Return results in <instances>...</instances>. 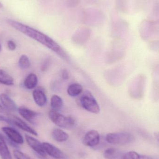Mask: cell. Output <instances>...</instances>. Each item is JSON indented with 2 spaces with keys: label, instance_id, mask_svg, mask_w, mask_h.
<instances>
[{
  "label": "cell",
  "instance_id": "cell-1",
  "mask_svg": "<svg viewBox=\"0 0 159 159\" xmlns=\"http://www.w3.org/2000/svg\"><path fill=\"white\" fill-rule=\"evenodd\" d=\"M7 22L15 30L52 50L64 60L67 61L69 59L68 55L64 49L56 41L48 35L36 29L16 20L8 19L7 20Z\"/></svg>",
  "mask_w": 159,
  "mask_h": 159
},
{
  "label": "cell",
  "instance_id": "cell-2",
  "mask_svg": "<svg viewBox=\"0 0 159 159\" xmlns=\"http://www.w3.org/2000/svg\"><path fill=\"white\" fill-rule=\"evenodd\" d=\"M48 116L51 121L60 128L71 129L75 126L76 120L73 117L63 116L58 111L50 110Z\"/></svg>",
  "mask_w": 159,
  "mask_h": 159
},
{
  "label": "cell",
  "instance_id": "cell-3",
  "mask_svg": "<svg viewBox=\"0 0 159 159\" xmlns=\"http://www.w3.org/2000/svg\"><path fill=\"white\" fill-rule=\"evenodd\" d=\"M79 103L80 105L88 112L95 114L100 113V106L95 97L89 91H86L82 93L79 98Z\"/></svg>",
  "mask_w": 159,
  "mask_h": 159
},
{
  "label": "cell",
  "instance_id": "cell-4",
  "mask_svg": "<svg viewBox=\"0 0 159 159\" xmlns=\"http://www.w3.org/2000/svg\"><path fill=\"white\" fill-rule=\"evenodd\" d=\"M105 139L107 143L111 144L126 145L133 143L134 138L130 133L120 132L108 134Z\"/></svg>",
  "mask_w": 159,
  "mask_h": 159
},
{
  "label": "cell",
  "instance_id": "cell-5",
  "mask_svg": "<svg viewBox=\"0 0 159 159\" xmlns=\"http://www.w3.org/2000/svg\"><path fill=\"white\" fill-rule=\"evenodd\" d=\"M2 130L12 142L17 144H22L24 143L23 137L17 130L10 127H3Z\"/></svg>",
  "mask_w": 159,
  "mask_h": 159
},
{
  "label": "cell",
  "instance_id": "cell-6",
  "mask_svg": "<svg viewBox=\"0 0 159 159\" xmlns=\"http://www.w3.org/2000/svg\"><path fill=\"white\" fill-rule=\"evenodd\" d=\"M100 141V134L95 130H91L85 134L83 138V143L86 146L93 147L98 145Z\"/></svg>",
  "mask_w": 159,
  "mask_h": 159
},
{
  "label": "cell",
  "instance_id": "cell-7",
  "mask_svg": "<svg viewBox=\"0 0 159 159\" xmlns=\"http://www.w3.org/2000/svg\"><path fill=\"white\" fill-rule=\"evenodd\" d=\"M25 136L26 142L29 146L41 157L46 158L47 157V154L44 150L42 143L35 138L28 134H25Z\"/></svg>",
  "mask_w": 159,
  "mask_h": 159
},
{
  "label": "cell",
  "instance_id": "cell-8",
  "mask_svg": "<svg viewBox=\"0 0 159 159\" xmlns=\"http://www.w3.org/2000/svg\"><path fill=\"white\" fill-rule=\"evenodd\" d=\"M42 145L47 155L56 159L65 158L64 153L53 145L48 143H43Z\"/></svg>",
  "mask_w": 159,
  "mask_h": 159
},
{
  "label": "cell",
  "instance_id": "cell-9",
  "mask_svg": "<svg viewBox=\"0 0 159 159\" xmlns=\"http://www.w3.org/2000/svg\"><path fill=\"white\" fill-rule=\"evenodd\" d=\"M9 118L11 119L13 125H15L19 129L31 134L35 136L38 135L37 133L33 129L31 128L25 121H23L18 117L15 116H11Z\"/></svg>",
  "mask_w": 159,
  "mask_h": 159
},
{
  "label": "cell",
  "instance_id": "cell-10",
  "mask_svg": "<svg viewBox=\"0 0 159 159\" xmlns=\"http://www.w3.org/2000/svg\"><path fill=\"white\" fill-rule=\"evenodd\" d=\"M17 110L20 116L31 123H34L35 120L39 115L37 112L24 107H21Z\"/></svg>",
  "mask_w": 159,
  "mask_h": 159
},
{
  "label": "cell",
  "instance_id": "cell-11",
  "mask_svg": "<svg viewBox=\"0 0 159 159\" xmlns=\"http://www.w3.org/2000/svg\"><path fill=\"white\" fill-rule=\"evenodd\" d=\"M0 101L2 107L7 111L14 112L17 110L16 105L10 96L4 93L0 94Z\"/></svg>",
  "mask_w": 159,
  "mask_h": 159
},
{
  "label": "cell",
  "instance_id": "cell-12",
  "mask_svg": "<svg viewBox=\"0 0 159 159\" xmlns=\"http://www.w3.org/2000/svg\"><path fill=\"white\" fill-rule=\"evenodd\" d=\"M34 101L38 106L43 107L46 105L47 98L44 91L41 89H37L34 90L32 92Z\"/></svg>",
  "mask_w": 159,
  "mask_h": 159
},
{
  "label": "cell",
  "instance_id": "cell-13",
  "mask_svg": "<svg viewBox=\"0 0 159 159\" xmlns=\"http://www.w3.org/2000/svg\"><path fill=\"white\" fill-rule=\"evenodd\" d=\"M0 157L2 159H13L4 137L0 133Z\"/></svg>",
  "mask_w": 159,
  "mask_h": 159
},
{
  "label": "cell",
  "instance_id": "cell-14",
  "mask_svg": "<svg viewBox=\"0 0 159 159\" xmlns=\"http://www.w3.org/2000/svg\"><path fill=\"white\" fill-rule=\"evenodd\" d=\"M52 138L56 142L63 143L69 139V136L68 134L63 130L59 129H54L51 132Z\"/></svg>",
  "mask_w": 159,
  "mask_h": 159
},
{
  "label": "cell",
  "instance_id": "cell-15",
  "mask_svg": "<svg viewBox=\"0 0 159 159\" xmlns=\"http://www.w3.org/2000/svg\"><path fill=\"white\" fill-rule=\"evenodd\" d=\"M38 77L34 73H30L27 75L24 80V86L28 89H35L38 83Z\"/></svg>",
  "mask_w": 159,
  "mask_h": 159
},
{
  "label": "cell",
  "instance_id": "cell-16",
  "mask_svg": "<svg viewBox=\"0 0 159 159\" xmlns=\"http://www.w3.org/2000/svg\"><path fill=\"white\" fill-rule=\"evenodd\" d=\"M83 90L82 85L79 83H74L69 85L67 88V92L69 96L76 97L81 94Z\"/></svg>",
  "mask_w": 159,
  "mask_h": 159
},
{
  "label": "cell",
  "instance_id": "cell-17",
  "mask_svg": "<svg viewBox=\"0 0 159 159\" xmlns=\"http://www.w3.org/2000/svg\"><path fill=\"white\" fill-rule=\"evenodd\" d=\"M0 83L6 86H13L14 79L5 71L0 70Z\"/></svg>",
  "mask_w": 159,
  "mask_h": 159
},
{
  "label": "cell",
  "instance_id": "cell-18",
  "mask_svg": "<svg viewBox=\"0 0 159 159\" xmlns=\"http://www.w3.org/2000/svg\"><path fill=\"white\" fill-rule=\"evenodd\" d=\"M122 159H158V158L157 157L140 155L134 151H130L123 156Z\"/></svg>",
  "mask_w": 159,
  "mask_h": 159
},
{
  "label": "cell",
  "instance_id": "cell-19",
  "mask_svg": "<svg viewBox=\"0 0 159 159\" xmlns=\"http://www.w3.org/2000/svg\"><path fill=\"white\" fill-rule=\"evenodd\" d=\"M63 105V101L58 95H53L50 99V106L52 110L58 111L60 110Z\"/></svg>",
  "mask_w": 159,
  "mask_h": 159
},
{
  "label": "cell",
  "instance_id": "cell-20",
  "mask_svg": "<svg viewBox=\"0 0 159 159\" xmlns=\"http://www.w3.org/2000/svg\"><path fill=\"white\" fill-rule=\"evenodd\" d=\"M30 61L29 58L26 55H21L19 59V67L22 70H26L30 68Z\"/></svg>",
  "mask_w": 159,
  "mask_h": 159
},
{
  "label": "cell",
  "instance_id": "cell-21",
  "mask_svg": "<svg viewBox=\"0 0 159 159\" xmlns=\"http://www.w3.org/2000/svg\"><path fill=\"white\" fill-rule=\"evenodd\" d=\"M103 156L106 159H116L118 152L115 148H109L104 152Z\"/></svg>",
  "mask_w": 159,
  "mask_h": 159
},
{
  "label": "cell",
  "instance_id": "cell-22",
  "mask_svg": "<svg viewBox=\"0 0 159 159\" xmlns=\"http://www.w3.org/2000/svg\"><path fill=\"white\" fill-rule=\"evenodd\" d=\"M13 154L15 157L16 159H31L26 154L19 150H14Z\"/></svg>",
  "mask_w": 159,
  "mask_h": 159
},
{
  "label": "cell",
  "instance_id": "cell-23",
  "mask_svg": "<svg viewBox=\"0 0 159 159\" xmlns=\"http://www.w3.org/2000/svg\"><path fill=\"white\" fill-rule=\"evenodd\" d=\"M7 47L11 51H15L16 48V43L12 40H8L7 43Z\"/></svg>",
  "mask_w": 159,
  "mask_h": 159
},
{
  "label": "cell",
  "instance_id": "cell-24",
  "mask_svg": "<svg viewBox=\"0 0 159 159\" xmlns=\"http://www.w3.org/2000/svg\"><path fill=\"white\" fill-rule=\"evenodd\" d=\"M0 121L6 122L7 124L13 125L10 118L4 116H2V115H0Z\"/></svg>",
  "mask_w": 159,
  "mask_h": 159
},
{
  "label": "cell",
  "instance_id": "cell-25",
  "mask_svg": "<svg viewBox=\"0 0 159 159\" xmlns=\"http://www.w3.org/2000/svg\"><path fill=\"white\" fill-rule=\"evenodd\" d=\"M61 76L62 78L64 80L69 79V73L68 71L65 69H63L61 73Z\"/></svg>",
  "mask_w": 159,
  "mask_h": 159
},
{
  "label": "cell",
  "instance_id": "cell-26",
  "mask_svg": "<svg viewBox=\"0 0 159 159\" xmlns=\"http://www.w3.org/2000/svg\"><path fill=\"white\" fill-rule=\"evenodd\" d=\"M49 60H48L46 61H45L44 63V65H43L42 66V70L43 71H44L46 70L47 69V68H48L49 65Z\"/></svg>",
  "mask_w": 159,
  "mask_h": 159
},
{
  "label": "cell",
  "instance_id": "cell-27",
  "mask_svg": "<svg viewBox=\"0 0 159 159\" xmlns=\"http://www.w3.org/2000/svg\"><path fill=\"white\" fill-rule=\"evenodd\" d=\"M4 111V108L2 105L0 104V113H2Z\"/></svg>",
  "mask_w": 159,
  "mask_h": 159
},
{
  "label": "cell",
  "instance_id": "cell-28",
  "mask_svg": "<svg viewBox=\"0 0 159 159\" xmlns=\"http://www.w3.org/2000/svg\"><path fill=\"white\" fill-rule=\"evenodd\" d=\"M3 7V5L2 4V3L0 2V8H2Z\"/></svg>",
  "mask_w": 159,
  "mask_h": 159
},
{
  "label": "cell",
  "instance_id": "cell-29",
  "mask_svg": "<svg viewBox=\"0 0 159 159\" xmlns=\"http://www.w3.org/2000/svg\"><path fill=\"white\" fill-rule=\"evenodd\" d=\"M2 50V46H1V43H0V52H1Z\"/></svg>",
  "mask_w": 159,
  "mask_h": 159
}]
</instances>
